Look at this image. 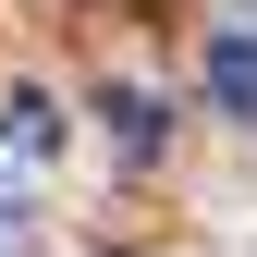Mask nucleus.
<instances>
[{
  "instance_id": "20e7f679",
  "label": "nucleus",
  "mask_w": 257,
  "mask_h": 257,
  "mask_svg": "<svg viewBox=\"0 0 257 257\" xmlns=\"http://www.w3.org/2000/svg\"><path fill=\"white\" fill-rule=\"evenodd\" d=\"M25 245V196H0V257H13Z\"/></svg>"
},
{
  "instance_id": "7ed1b4c3",
  "label": "nucleus",
  "mask_w": 257,
  "mask_h": 257,
  "mask_svg": "<svg viewBox=\"0 0 257 257\" xmlns=\"http://www.w3.org/2000/svg\"><path fill=\"white\" fill-rule=\"evenodd\" d=\"M110 135H122V159L159 147V98H147V86H122V98H110Z\"/></svg>"
},
{
  "instance_id": "f03ea898",
  "label": "nucleus",
  "mask_w": 257,
  "mask_h": 257,
  "mask_svg": "<svg viewBox=\"0 0 257 257\" xmlns=\"http://www.w3.org/2000/svg\"><path fill=\"white\" fill-rule=\"evenodd\" d=\"M0 135H13L25 159H37V147H61V110L37 98V86H13V110H0Z\"/></svg>"
},
{
  "instance_id": "f257e3e1",
  "label": "nucleus",
  "mask_w": 257,
  "mask_h": 257,
  "mask_svg": "<svg viewBox=\"0 0 257 257\" xmlns=\"http://www.w3.org/2000/svg\"><path fill=\"white\" fill-rule=\"evenodd\" d=\"M208 98L257 122V13H245V25H220V37H208Z\"/></svg>"
}]
</instances>
